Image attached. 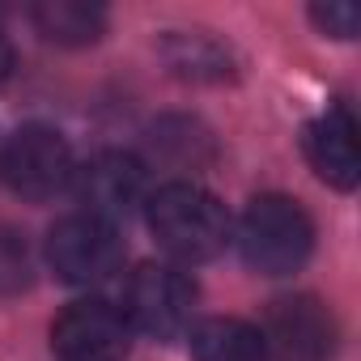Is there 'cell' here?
Wrapping results in <instances>:
<instances>
[{
  "mask_svg": "<svg viewBox=\"0 0 361 361\" xmlns=\"http://www.w3.org/2000/svg\"><path fill=\"white\" fill-rule=\"evenodd\" d=\"M259 336L281 361H323L336 344V323L314 298H281L272 302Z\"/></svg>",
  "mask_w": 361,
  "mask_h": 361,
  "instance_id": "ba28073f",
  "label": "cell"
},
{
  "mask_svg": "<svg viewBox=\"0 0 361 361\" xmlns=\"http://www.w3.org/2000/svg\"><path fill=\"white\" fill-rule=\"evenodd\" d=\"M238 251L259 276H289L314 251V221L289 196H255L238 221Z\"/></svg>",
  "mask_w": 361,
  "mask_h": 361,
  "instance_id": "7a4b0ae2",
  "label": "cell"
},
{
  "mask_svg": "<svg viewBox=\"0 0 361 361\" xmlns=\"http://www.w3.org/2000/svg\"><path fill=\"white\" fill-rule=\"evenodd\" d=\"M310 22H314L323 35H331V39H353L357 26H361V13H357V5L336 0V5H314V9H310Z\"/></svg>",
  "mask_w": 361,
  "mask_h": 361,
  "instance_id": "4fadbf2b",
  "label": "cell"
},
{
  "mask_svg": "<svg viewBox=\"0 0 361 361\" xmlns=\"http://www.w3.org/2000/svg\"><path fill=\"white\" fill-rule=\"evenodd\" d=\"M73 192H77V200L85 204L90 217L115 226L119 217L136 213L149 200V174H145V161H136L132 153L102 149L85 166H77Z\"/></svg>",
  "mask_w": 361,
  "mask_h": 361,
  "instance_id": "8992f818",
  "label": "cell"
},
{
  "mask_svg": "<svg viewBox=\"0 0 361 361\" xmlns=\"http://www.w3.org/2000/svg\"><path fill=\"white\" fill-rule=\"evenodd\" d=\"M306 161L314 174L336 192H353L361 178V145H357V123L348 106H327L310 128H306Z\"/></svg>",
  "mask_w": 361,
  "mask_h": 361,
  "instance_id": "9c48e42d",
  "label": "cell"
},
{
  "mask_svg": "<svg viewBox=\"0 0 361 361\" xmlns=\"http://www.w3.org/2000/svg\"><path fill=\"white\" fill-rule=\"evenodd\" d=\"M47 264L68 285H98L123 264V243L111 221H98L90 213H73L51 226L47 234Z\"/></svg>",
  "mask_w": 361,
  "mask_h": 361,
  "instance_id": "5b68a950",
  "label": "cell"
},
{
  "mask_svg": "<svg viewBox=\"0 0 361 361\" xmlns=\"http://www.w3.org/2000/svg\"><path fill=\"white\" fill-rule=\"evenodd\" d=\"M30 285V255L13 230H0V293H18Z\"/></svg>",
  "mask_w": 361,
  "mask_h": 361,
  "instance_id": "7c38bea8",
  "label": "cell"
},
{
  "mask_svg": "<svg viewBox=\"0 0 361 361\" xmlns=\"http://www.w3.org/2000/svg\"><path fill=\"white\" fill-rule=\"evenodd\" d=\"M132 327L123 310L106 302H73L51 323V348L60 361H123Z\"/></svg>",
  "mask_w": 361,
  "mask_h": 361,
  "instance_id": "52a82bcc",
  "label": "cell"
},
{
  "mask_svg": "<svg viewBox=\"0 0 361 361\" xmlns=\"http://www.w3.org/2000/svg\"><path fill=\"white\" fill-rule=\"evenodd\" d=\"M192 310H196V285L183 268L140 264L128 276V293H123L128 327H140V331L166 340V336H178L192 323Z\"/></svg>",
  "mask_w": 361,
  "mask_h": 361,
  "instance_id": "277c9868",
  "label": "cell"
},
{
  "mask_svg": "<svg viewBox=\"0 0 361 361\" xmlns=\"http://www.w3.org/2000/svg\"><path fill=\"white\" fill-rule=\"evenodd\" d=\"M145 204H149V230L157 247L178 264H204L226 251L230 213L213 192L196 183H166Z\"/></svg>",
  "mask_w": 361,
  "mask_h": 361,
  "instance_id": "6da1fadb",
  "label": "cell"
},
{
  "mask_svg": "<svg viewBox=\"0 0 361 361\" xmlns=\"http://www.w3.org/2000/svg\"><path fill=\"white\" fill-rule=\"evenodd\" d=\"M13 73V43H9V35L0 30V81H5Z\"/></svg>",
  "mask_w": 361,
  "mask_h": 361,
  "instance_id": "5bb4252c",
  "label": "cell"
},
{
  "mask_svg": "<svg viewBox=\"0 0 361 361\" xmlns=\"http://www.w3.org/2000/svg\"><path fill=\"white\" fill-rule=\"evenodd\" d=\"M188 344L196 361H268L259 327L243 319H204L192 327Z\"/></svg>",
  "mask_w": 361,
  "mask_h": 361,
  "instance_id": "30bf717a",
  "label": "cell"
},
{
  "mask_svg": "<svg viewBox=\"0 0 361 361\" xmlns=\"http://www.w3.org/2000/svg\"><path fill=\"white\" fill-rule=\"evenodd\" d=\"M0 174L5 183L22 196V200H51L64 188H73V149L56 128H22L13 132V140L0 149Z\"/></svg>",
  "mask_w": 361,
  "mask_h": 361,
  "instance_id": "3957f363",
  "label": "cell"
},
{
  "mask_svg": "<svg viewBox=\"0 0 361 361\" xmlns=\"http://www.w3.org/2000/svg\"><path fill=\"white\" fill-rule=\"evenodd\" d=\"M35 26L43 30V39L60 43V47H85L94 39H102L106 30V13L85 0H43L35 9Z\"/></svg>",
  "mask_w": 361,
  "mask_h": 361,
  "instance_id": "8fae6325",
  "label": "cell"
}]
</instances>
